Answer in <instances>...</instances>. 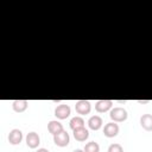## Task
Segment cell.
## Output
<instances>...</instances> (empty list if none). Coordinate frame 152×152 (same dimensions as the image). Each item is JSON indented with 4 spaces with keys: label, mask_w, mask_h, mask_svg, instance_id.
<instances>
[{
    "label": "cell",
    "mask_w": 152,
    "mask_h": 152,
    "mask_svg": "<svg viewBox=\"0 0 152 152\" xmlns=\"http://www.w3.org/2000/svg\"><path fill=\"white\" fill-rule=\"evenodd\" d=\"M110 119L114 121V122H122L127 119L128 114H127V110L122 107H114L112 110H110V114H109Z\"/></svg>",
    "instance_id": "1"
},
{
    "label": "cell",
    "mask_w": 152,
    "mask_h": 152,
    "mask_svg": "<svg viewBox=\"0 0 152 152\" xmlns=\"http://www.w3.org/2000/svg\"><path fill=\"white\" fill-rule=\"evenodd\" d=\"M90 109H91V104L87 100H78L75 103V110H76V113H78L81 115L89 114L90 113Z\"/></svg>",
    "instance_id": "2"
},
{
    "label": "cell",
    "mask_w": 152,
    "mask_h": 152,
    "mask_svg": "<svg viewBox=\"0 0 152 152\" xmlns=\"http://www.w3.org/2000/svg\"><path fill=\"white\" fill-rule=\"evenodd\" d=\"M69 141H70V137H69V133L63 131L56 135H53V142L59 146V147H65L69 145Z\"/></svg>",
    "instance_id": "3"
},
{
    "label": "cell",
    "mask_w": 152,
    "mask_h": 152,
    "mask_svg": "<svg viewBox=\"0 0 152 152\" xmlns=\"http://www.w3.org/2000/svg\"><path fill=\"white\" fill-rule=\"evenodd\" d=\"M70 112H71V109H70L69 104H64L63 103V104H59V106L56 107L55 116L57 119H59V120H64V119H66L70 115Z\"/></svg>",
    "instance_id": "4"
},
{
    "label": "cell",
    "mask_w": 152,
    "mask_h": 152,
    "mask_svg": "<svg viewBox=\"0 0 152 152\" xmlns=\"http://www.w3.org/2000/svg\"><path fill=\"white\" fill-rule=\"evenodd\" d=\"M119 133V125L115 124L114 121L113 122H108L104 125L103 127V134L107 137V138H114L116 137Z\"/></svg>",
    "instance_id": "5"
},
{
    "label": "cell",
    "mask_w": 152,
    "mask_h": 152,
    "mask_svg": "<svg viewBox=\"0 0 152 152\" xmlns=\"http://www.w3.org/2000/svg\"><path fill=\"white\" fill-rule=\"evenodd\" d=\"M40 144V138L36 132H30L26 135V145L30 148H36Z\"/></svg>",
    "instance_id": "6"
},
{
    "label": "cell",
    "mask_w": 152,
    "mask_h": 152,
    "mask_svg": "<svg viewBox=\"0 0 152 152\" xmlns=\"http://www.w3.org/2000/svg\"><path fill=\"white\" fill-rule=\"evenodd\" d=\"M112 106H113V101L110 100H99L95 103V109L99 113H104L108 112L112 108Z\"/></svg>",
    "instance_id": "7"
},
{
    "label": "cell",
    "mask_w": 152,
    "mask_h": 152,
    "mask_svg": "<svg viewBox=\"0 0 152 152\" xmlns=\"http://www.w3.org/2000/svg\"><path fill=\"white\" fill-rule=\"evenodd\" d=\"M21 140H23V133H21L20 129L14 128V129H12L10 132V134H8V141H10V144L18 145V144L21 142Z\"/></svg>",
    "instance_id": "8"
},
{
    "label": "cell",
    "mask_w": 152,
    "mask_h": 152,
    "mask_svg": "<svg viewBox=\"0 0 152 152\" xmlns=\"http://www.w3.org/2000/svg\"><path fill=\"white\" fill-rule=\"evenodd\" d=\"M102 124H103L102 118L99 116V115H93V116H90L89 120H88V126H89V128L93 129V131L100 129L101 126H102Z\"/></svg>",
    "instance_id": "9"
},
{
    "label": "cell",
    "mask_w": 152,
    "mask_h": 152,
    "mask_svg": "<svg viewBox=\"0 0 152 152\" xmlns=\"http://www.w3.org/2000/svg\"><path fill=\"white\" fill-rule=\"evenodd\" d=\"M48 131H49L52 135H56V134L63 132L64 129H63V125H62L59 121L52 120V121H50V122L48 124Z\"/></svg>",
    "instance_id": "10"
},
{
    "label": "cell",
    "mask_w": 152,
    "mask_h": 152,
    "mask_svg": "<svg viewBox=\"0 0 152 152\" xmlns=\"http://www.w3.org/2000/svg\"><path fill=\"white\" fill-rule=\"evenodd\" d=\"M89 137V132L86 127H81V128H76L74 129V138L77 141H86Z\"/></svg>",
    "instance_id": "11"
},
{
    "label": "cell",
    "mask_w": 152,
    "mask_h": 152,
    "mask_svg": "<svg viewBox=\"0 0 152 152\" xmlns=\"http://www.w3.org/2000/svg\"><path fill=\"white\" fill-rule=\"evenodd\" d=\"M140 125L145 131H152V114H142L140 116Z\"/></svg>",
    "instance_id": "12"
},
{
    "label": "cell",
    "mask_w": 152,
    "mask_h": 152,
    "mask_svg": "<svg viewBox=\"0 0 152 152\" xmlns=\"http://www.w3.org/2000/svg\"><path fill=\"white\" fill-rule=\"evenodd\" d=\"M27 106H28V102L26 100H14L12 102V107H13L14 112H17V113L24 112L27 108Z\"/></svg>",
    "instance_id": "13"
},
{
    "label": "cell",
    "mask_w": 152,
    "mask_h": 152,
    "mask_svg": "<svg viewBox=\"0 0 152 152\" xmlns=\"http://www.w3.org/2000/svg\"><path fill=\"white\" fill-rule=\"evenodd\" d=\"M69 126H70V128H71L72 131L76 129V128L84 127V120H83V118H81V116H74V118L70 120Z\"/></svg>",
    "instance_id": "14"
},
{
    "label": "cell",
    "mask_w": 152,
    "mask_h": 152,
    "mask_svg": "<svg viewBox=\"0 0 152 152\" xmlns=\"http://www.w3.org/2000/svg\"><path fill=\"white\" fill-rule=\"evenodd\" d=\"M99 151H100V146L96 141H89L84 146V152H99Z\"/></svg>",
    "instance_id": "15"
},
{
    "label": "cell",
    "mask_w": 152,
    "mask_h": 152,
    "mask_svg": "<svg viewBox=\"0 0 152 152\" xmlns=\"http://www.w3.org/2000/svg\"><path fill=\"white\" fill-rule=\"evenodd\" d=\"M108 152H124V148L120 144H112L108 147Z\"/></svg>",
    "instance_id": "16"
},
{
    "label": "cell",
    "mask_w": 152,
    "mask_h": 152,
    "mask_svg": "<svg viewBox=\"0 0 152 152\" xmlns=\"http://www.w3.org/2000/svg\"><path fill=\"white\" fill-rule=\"evenodd\" d=\"M36 152H49V150H46V148H43V147H42V148H38Z\"/></svg>",
    "instance_id": "17"
},
{
    "label": "cell",
    "mask_w": 152,
    "mask_h": 152,
    "mask_svg": "<svg viewBox=\"0 0 152 152\" xmlns=\"http://www.w3.org/2000/svg\"><path fill=\"white\" fill-rule=\"evenodd\" d=\"M138 102H139V103H147V102H150V101H148V100H146V101H141V100H139Z\"/></svg>",
    "instance_id": "18"
},
{
    "label": "cell",
    "mask_w": 152,
    "mask_h": 152,
    "mask_svg": "<svg viewBox=\"0 0 152 152\" xmlns=\"http://www.w3.org/2000/svg\"><path fill=\"white\" fill-rule=\"evenodd\" d=\"M72 152H84V150H80V148H77V150H74Z\"/></svg>",
    "instance_id": "19"
}]
</instances>
